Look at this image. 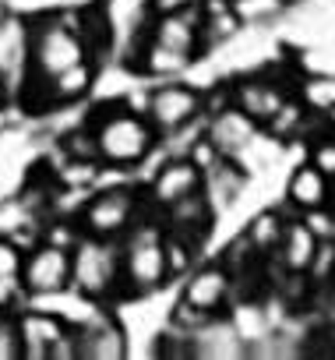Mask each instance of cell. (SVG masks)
I'll use <instances>...</instances> for the list:
<instances>
[{
  "label": "cell",
  "instance_id": "1",
  "mask_svg": "<svg viewBox=\"0 0 335 360\" xmlns=\"http://www.w3.org/2000/svg\"><path fill=\"white\" fill-rule=\"evenodd\" d=\"M92 134H96L99 162L134 166V162H141L155 148V134L159 131L148 124L145 113L124 106V110H106L103 117H96Z\"/></svg>",
  "mask_w": 335,
  "mask_h": 360
},
{
  "label": "cell",
  "instance_id": "2",
  "mask_svg": "<svg viewBox=\"0 0 335 360\" xmlns=\"http://www.w3.org/2000/svg\"><path fill=\"white\" fill-rule=\"evenodd\" d=\"M88 46L81 39V32L64 18H39L32 25V39H29V68H32V78L46 82L81 60H88Z\"/></svg>",
  "mask_w": 335,
  "mask_h": 360
},
{
  "label": "cell",
  "instance_id": "3",
  "mask_svg": "<svg viewBox=\"0 0 335 360\" xmlns=\"http://www.w3.org/2000/svg\"><path fill=\"white\" fill-rule=\"evenodd\" d=\"M120 279V255L103 237H78L71 248V290L88 300L106 297Z\"/></svg>",
  "mask_w": 335,
  "mask_h": 360
},
{
  "label": "cell",
  "instance_id": "4",
  "mask_svg": "<svg viewBox=\"0 0 335 360\" xmlns=\"http://www.w3.org/2000/svg\"><path fill=\"white\" fill-rule=\"evenodd\" d=\"M120 272H124V279L134 293H148V290L162 286V279L170 276L162 233L152 230V226H141L120 255Z\"/></svg>",
  "mask_w": 335,
  "mask_h": 360
},
{
  "label": "cell",
  "instance_id": "5",
  "mask_svg": "<svg viewBox=\"0 0 335 360\" xmlns=\"http://www.w3.org/2000/svg\"><path fill=\"white\" fill-rule=\"evenodd\" d=\"M22 286L29 297H60L71 290V248L39 240L25 251Z\"/></svg>",
  "mask_w": 335,
  "mask_h": 360
},
{
  "label": "cell",
  "instance_id": "6",
  "mask_svg": "<svg viewBox=\"0 0 335 360\" xmlns=\"http://www.w3.org/2000/svg\"><path fill=\"white\" fill-rule=\"evenodd\" d=\"M198 113H205V96L191 85H159L145 99V117L162 134L188 127Z\"/></svg>",
  "mask_w": 335,
  "mask_h": 360
},
{
  "label": "cell",
  "instance_id": "7",
  "mask_svg": "<svg viewBox=\"0 0 335 360\" xmlns=\"http://www.w3.org/2000/svg\"><path fill=\"white\" fill-rule=\"evenodd\" d=\"M138 209V195L131 188H106L99 191L85 212H81V223H85V233L88 237H103V240H113L120 237L127 226H131V216Z\"/></svg>",
  "mask_w": 335,
  "mask_h": 360
},
{
  "label": "cell",
  "instance_id": "8",
  "mask_svg": "<svg viewBox=\"0 0 335 360\" xmlns=\"http://www.w3.org/2000/svg\"><path fill=\"white\" fill-rule=\"evenodd\" d=\"M18 332H22V356L25 360H50L53 346L71 332V321L53 311H22L18 314Z\"/></svg>",
  "mask_w": 335,
  "mask_h": 360
},
{
  "label": "cell",
  "instance_id": "9",
  "mask_svg": "<svg viewBox=\"0 0 335 360\" xmlns=\"http://www.w3.org/2000/svg\"><path fill=\"white\" fill-rule=\"evenodd\" d=\"M258 127H261V124H258L251 113H244L240 106H226V110L212 113L205 138H209L226 159H237L240 152H247V148L258 141Z\"/></svg>",
  "mask_w": 335,
  "mask_h": 360
},
{
  "label": "cell",
  "instance_id": "10",
  "mask_svg": "<svg viewBox=\"0 0 335 360\" xmlns=\"http://www.w3.org/2000/svg\"><path fill=\"white\" fill-rule=\"evenodd\" d=\"M230 290H233V276L226 265H202L198 272H191V279L184 283V304H191L198 314L212 318L226 300H230Z\"/></svg>",
  "mask_w": 335,
  "mask_h": 360
},
{
  "label": "cell",
  "instance_id": "11",
  "mask_svg": "<svg viewBox=\"0 0 335 360\" xmlns=\"http://www.w3.org/2000/svg\"><path fill=\"white\" fill-rule=\"evenodd\" d=\"M148 39L162 43V46H173L180 53H191L198 57V50L205 46L202 39V8H188V11H173V15H155L152 29H148Z\"/></svg>",
  "mask_w": 335,
  "mask_h": 360
},
{
  "label": "cell",
  "instance_id": "12",
  "mask_svg": "<svg viewBox=\"0 0 335 360\" xmlns=\"http://www.w3.org/2000/svg\"><path fill=\"white\" fill-rule=\"evenodd\" d=\"M74 339H78V356H85V360H120L127 353L124 328L106 314H96V318L74 325Z\"/></svg>",
  "mask_w": 335,
  "mask_h": 360
},
{
  "label": "cell",
  "instance_id": "13",
  "mask_svg": "<svg viewBox=\"0 0 335 360\" xmlns=\"http://www.w3.org/2000/svg\"><path fill=\"white\" fill-rule=\"evenodd\" d=\"M202 188H205V173L188 155H177V159H170L155 173V180H152V202L162 205V209H170L173 202H180V198H188V195H195Z\"/></svg>",
  "mask_w": 335,
  "mask_h": 360
},
{
  "label": "cell",
  "instance_id": "14",
  "mask_svg": "<svg viewBox=\"0 0 335 360\" xmlns=\"http://www.w3.org/2000/svg\"><path fill=\"white\" fill-rule=\"evenodd\" d=\"M29 22L15 15H0V85H15L29 71Z\"/></svg>",
  "mask_w": 335,
  "mask_h": 360
},
{
  "label": "cell",
  "instance_id": "15",
  "mask_svg": "<svg viewBox=\"0 0 335 360\" xmlns=\"http://www.w3.org/2000/svg\"><path fill=\"white\" fill-rule=\"evenodd\" d=\"M317 237L310 233V226L303 223V219H293V223H286L282 226V240H279V258H282V265H286V272H293V276H303V272H310V265H314V255H317Z\"/></svg>",
  "mask_w": 335,
  "mask_h": 360
},
{
  "label": "cell",
  "instance_id": "16",
  "mask_svg": "<svg viewBox=\"0 0 335 360\" xmlns=\"http://www.w3.org/2000/svg\"><path fill=\"white\" fill-rule=\"evenodd\" d=\"M286 198L300 209V212H310V209H328V176L314 166V162H300L286 184Z\"/></svg>",
  "mask_w": 335,
  "mask_h": 360
},
{
  "label": "cell",
  "instance_id": "17",
  "mask_svg": "<svg viewBox=\"0 0 335 360\" xmlns=\"http://www.w3.org/2000/svg\"><path fill=\"white\" fill-rule=\"evenodd\" d=\"M233 103H237L244 113H251L258 124H268V120L275 117V110L286 103V96H282L279 85L261 82V78H251V82H244V85L233 89Z\"/></svg>",
  "mask_w": 335,
  "mask_h": 360
},
{
  "label": "cell",
  "instance_id": "18",
  "mask_svg": "<svg viewBox=\"0 0 335 360\" xmlns=\"http://www.w3.org/2000/svg\"><path fill=\"white\" fill-rule=\"evenodd\" d=\"M39 85L46 89V103H53V106H60V103H78V99L96 85L92 57L81 60V64H74V68H67V71H60V75H53V78H46V82H39Z\"/></svg>",
  "mask_w": 335,
  "mask_h": 360
},
{
  "label": "cell",
  "instance_id": "19",
  "mask_svg": "<svg viewBox=\"0 0 335 360\" xmlns=\"http://www.w3.org/2000/svg\"><path fill=\"white\" fill-rule=\"evenodd\" d=\"M103 15L110 22V32H138L145 29V18L152 15V0H106Z\"/></svg>",
  "mask_w": 335,
  "mask_h": 360
},
{
  "label": "cell",
  "instance_id": "20",
  "mask_svg": "<svg viewBox=\"0 0 335 360\" xmlns=\"http://www.w3.org/2000/svg\"><path fill=\"white\" fill-rule=\"evenodd\" d=\"M191 60H195L191 53H180V50H173V46H162V43H155V39H148L145 50H141V71H148V75H162V78L188 71Z\"/></svg>",
  "mask_w": 335,
  "mask_h": 360
},
{
  "label": "cell",
  "instance_id": "21",
  "mask_svg": "<svg viewBox=\"0 0 335 360\" xmlns=\"http://www.w3.org/2000/svg\"><path fill=\"white\" fill-rule=\"evenodd\" d=\"M300 99L307 110L314 113H331L335 110V75L331 71H317V75H307L300 82Z\"/></svg>",
  "mask_w": 335,
  "mask_h": 360
},
{
  "label": "cell",
  "instance_id": "22",
  "mask_svg": "<svg viewBox=\"0 0 335 360\" xmlns=\"http://www.w3.org/2000/svg\"><path fill=\"white\" fill-rule=\"evenodd\" d=\"M282 219H279V212H258L254 219H251V226H247V233H244V244L251 248V251H275L279 248V240H282Z\"/></svg>",
  "mask_w": 335,
  "mask_h": 360
},
{
  "label": "cell",
  "instance_id": "23",
  "mask_svg": "<svg viewBox=\"0 0 335 360\" xmlns=\"http://www.w3.org/2000/svg\"><path fill=\"white\" fill-rule=\"evenodd\" d=\"M57 180L64 188H92L99 180V162H92V159H67L64 155V166L57 169Z\"/></svg>",
  "mask_w": 335,
  "mask_h": 360
},
{
  "label": "cell",
  "instance_id": "24",
  "mask_svg": "<svg viewBox=\"0 0 335 360\" xmlns=\"http://www.w3.org/2000/svg\"><path fill=\"white\" fill-rule=\"evenodd\" d=\"M303 103H282L279 110H275V117L268 120V127H272V134L275 138H289V134H296V131H303Z\"/></svg>",
  "mask_w": 335,
  "mask_h": 360
},
{
  "label": "cell",
  "instance_id": "25",
  "mask_svg": "<svg viewBox=\"0 0 335 360\" xmlns=\"http://www.w3.org/2000/svg\"><path fill=\"white\" fill-rule=\"evenodd\" d=\"M230 4H233L237 18H240V22H247V25L268 22L272 15H279V11H282V0H230Z\"/></svg>",
  "mask_w": 335,
  "mask_h": 360
},
{
  "label": "cell",
  "instance_id": "26",
  "mask_svg": "<svg viewBox=\"0 0 335 360\" xmlns=\"http://www.w3.org/2000/svg\"><path fill=\"white\" fill-rule=\"evenodd\" d=\"M0 360H22L18 314H11V311H0Z\"/></svg>",
  "mask_w": 335,
  "mask_h": 360
},
{
  "label": "cell",
  "instance_id": "27",
  "mask_svg": "<svg viewBox=\"0 0 335 360\" xmlns=\"http://www.w3.org/2000/svg\"><path fill=\"white\" fill-rule=\"evenodd\" d=\"M60 148H64L67 159H92V162H99V148H96L92 127H88V131H71V134L60 141Z\"/></svg>",
  "mask_w": 335,
  "mask_h": 360
},
{
  "label": "cell",
  "instance_id": "28",
  "mask_svg": "<svg viewBox=\"0 0 335 360\" xmlns=\"http://www.w3.org/2000/svg\"><path fill=\"white\" fill-rule=\"evenodd\" d=\"M22 262L25 251L11 237H0V276H22Z\"/></svg>",
  "mask_w": 335,
  "mask_h": 360
},
{
  "label": "cell",
  "instance_id": "29",
  "mask_svg": "<svg viewBox=\"0 0 335 360\" xmlns=\"http://www.w3.org/2000/svg\"><path fill=\"white\" fill-rule=\"evenodd\" d=\"M300 219L310 226V233H314L317 240H331V237H335V216H328L324 209H310V212H303Z\"/></svg>",
  "mask_w": 335,
  "mask_h": 360
},
{
  "label": "cell",
  "instance_id": "30",
  "mask_svg": "<svg viewBox=\"0 0 335 360\" xmlns=\"http://www.w3.org/2000/svg\"><path fill=\"white\" fill-rule=\"evenodd\" d=\"M310 162H314L328 180H335V138H321V141L314 145V152H310Z\"/></svg>",
  "mask_w": 335,
  "mask_h": 360
},
{
  "label": "cell",
  "instance_id": "31",
  "mask_svg": "<svg viewBox=\"0 0 335 360\" xmlns=\"http://www.w3.org/2000/svg\"><path fill=\"white\" fill-rule=\"evenodd\" d=\"M198 0H152V15H173V11H188Z\"/></svg>",
  "mask_w": 335,
  "mask_h": 360
}]
</instances>
